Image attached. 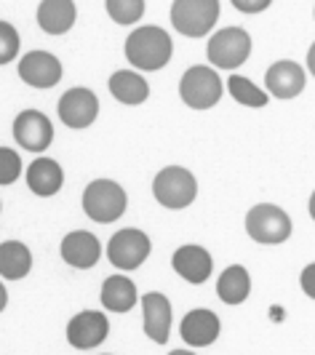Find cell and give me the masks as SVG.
<instances>
[{"mask_svg":"<svg viewBox=\"0 0 315 355\" xmlns=\"http://www.w3.org/2000/svg\"><path fill=\"white\" fill-rule=\"evenodd\" d=\"M206 56L219 70H238L251 56V35L244 27H222L209 37Z\"/></svg>","mask_w":315,"mask_h":355,"instance_id":"7","label":"cell"},{"mask_svg":"<svg viewBox=\"0 0 315 355\" xmlns=\"http://www.w3.org/2000/svg\"><path fill=\"white\" fill-rule=\"evenodd\" d=\"M0 209H3V206H0Z\"/></svg>","mask_w":315,"mask_h":355,"instance_id":"34","label":"cell"},{"mask_svg":"<svg viewBox=\"0 0 315 355\" xmlns=\"http://www.w3.org/2000/svg\"><path fill=\"white\" fill-rule=\"evenodd\" d=\"M228 91L230 96L238 102V105L244 107H254V110H259L270 102V96L264 94L257 83H251L246 75H230L228 78Z\"/></svg>","mask_w":315,"mask_h":355,"instance_id":"24","label":"cell"},{"mask_svg":"<svg viewBox=\"0 0 315 355\" xmlns=\"http://www.w3.org/2000/svg\"><path fill=\"white\" fill-rule=\"evenodd\" d=\"M128 206V198L118 182L112 179H94L83 190V211L96 225L118 222Z\"/></svg>","mask_w":315,"mask_h":355,"instance_id":"2","label":"cell"},{"mask_svg":"<svg viewBox=\"0 0 315 355\" xmlns=\"http://www.w3.org/2000/svg\"><path fill=\"white\" fill-rule=\"evenodd\" d=\"M142 326L155 345H166L171 334V302L160 291L142 294Z\"/></svg>","mask_w":315,"mask_h":355,"instance_id":"13","label":"cell"},{"mask_svg":"<svg viewBox=\"0 0 315 355\" xmlns=\"http://www.w3.org/2000/svg\"><path fill=\"white\" fill-rule=\"evenodd\" d=\"M216 294L230 307L244 304L248 300V294H251V275H248V270L244 265L225 267L219 281H216Z\"/></svg>","mask_w":315,"mask_h":355,"instance_id":"22","label":"cell"},{"mask_svg":"<svg viewBox=\"0 0 315 355\" xmlns=\"http://www.w3.org/2000/svg\"><path fill=\"white\" fill-rule=\"evenodd\" d=\"M14 139L30 153H46L53 142V125L40 110H22L14 118Z\"/></svg>","mask_w":315,"mask_h":355,"instance_id":"10","label":"cell"},{"mask_svg":"<svg viewBox=\"0 0 315 355\" xmlns=\"http://www.w3.org/2000/svg\"><path fill=\"white\" fill-rule=\"evenodd\" d=\"M6 304H8V291H6V286L0 284V313L6 310Z\"/></svg>","mask_w":315,"mask_h":355,"instance_id":"31","label":"cell"},{"mask_svg":"<svg viewBox=\"0 0 315 355\" xmlns=\"http://www.w3.org/2000/svg\"><path fill=\"white\" fill-rule=\"evenodd\" d=\"M153 196L163 209L182 211L198 198V179L185 166H166L153 179Z\"/></svg>","mask_w":315,"mask_h":355,"instance_id":"3","label":"cell"},{"mask_svg":"<svg viewBox=\"0 0 315 355\" xmlns=\"http://www.w3.org/2000/svg\"><path fill=\"white\" fill-rule=\"evenodd\" d=\"M222 78L214 67L206 64H193L182 72L179 78V99L190 110H211L222 99Z\"/></svg>","mask_w":315,"mask_h":355,"instance_id":"4","label":"cell"},{"mask_svg":"<svg viewBox=\"0 0 315 355\" xmlns=\"http://www.w3.org/2000/svg\"><path fill=\"white\" fill-rule=\"evenodd\" d=\"M307 211H310V216L315 219V193L310 196V203H307Z\"/></svg>","mask_w":315,"mask_h":355,"instance_id":"32","label":"cell"},{"mask_svg":"<svg viewBox=\"0 0 315 355\" xmlns=\"http://www.w3.org/2000/svg\"><path fill=\"white\" fill-rule=\"evenodd\" d=\"M78 17V8L72 0H43L37 3V24L49 35H65L70 33Z\"/></svg>","mask_w":315,"mask_h":355,"instance_id":"19","label":"cell"},{"mask_svg":"<svg viewBox=\"0 0 315 355\" xmlns=\"http://www.w3.org/2000/svg\"><path fill=\"white\" fill-rule=\"evenodd\" d=\"M33 270V254L22 241H3L0 243V278L22 281Z\"/></svg>","mask_w":315,"mask_h":355,"instance_id":"23","label":"cell"},{"mask_svg":"<svg viewBox=\"0 0 315 355\" xmlns=\"http://www.w3.org/2000/svg\"><path fill=\"white\" fill-rule=\"evenodd\" d=\"M126 59L142 72H155L163 70L169 62H171V53H174V43L171 35L155 27V24H144L137 27L131 35L126 37Z\"/></svg>","mask_w":315,"mask_h":355,"instance_id":"1","label":"cell"},{"mask_svg":"<svg viewBox=\"0 0 315 355\" xmlns=\"http://www.w3.org/2000/svg\"><path fill=\"white\" fill-rule=\"evenodd\" d=\"M19 78L33 89H53L62 80V62L51 51H30L19 59Z\"/></svg>","mask_w":315,"mask_h":355,"instance_id":"11","label":"cell"},{"mask_svg":"<svg viewBox=\"0 0 315 355\" xmlns=\"http://www.w3.org/2000/svg\"><path fill=\"white\" fill-rule=\"evenodd\" d=\"M216 0H176L171 3V24L179 35L206 37L219 19Z\"/></svg>","mask_w":315,"mask_h":355,"instance_id":"6","label":"cell"},{"mask_svg":"<svg viewBox=\"0 0 315 355\" xmlns=\"http://www.w3.org/2000/svg\"><path fill=\"white\" fill-rule=\"evenodd\" d=\"M150 251H153V243L147 232H142L139 227H126L110 238L107 259L112 262L115 270H137L147 262Z\"/></svg>","mask_w":315,"mask_h":355,"instance_id":"8","label":"cell"},{"mask_svg":"<svg viewBox=\"0 0 315 355\" xmlns=\"http://www.w3.org/2000/svg\"><path fill=\"white\" fill-rule=\"evenodd\" d=\"M22 177V158L11 147H0V184H14Z\"/></svg>","mask_w":315,"mask_h":355,"instance_id":"27","label":"cell"},{"mask_svg":"<svg viewBox=\"0 0 315 355\" xmlns=\"http://www.w3.org/2000/svg\"><path fill=\"white\" fill-rule=\"evenodd\" d=\"M299 281H302V291H305V294L313 300V297H315V265H313V262L302 270V278H299Z\"/></svg>","mask_w":315,"mask_h":355,"instance_id":"29","label":"cell"},{"mask_svg":"<svg viewBox=\"0 0 315 355\" xmlns=\"http://www.w3.org/2000/svg\"><path fill=\"white\" fill-rule=\"evenodd\" d=\"M59 254L75 270H91V267L102 259V243H99V238L94 232L72 230L62 238Z\"/></svg>","mask_w":315,"mask_h":355,"instance_id":"15","label":"cell"},{"mask_svg":"<svg viewBox=\"0 0 315 355\" xmlns=\"http://www.w3.org/2000/svg\"><path fill=\"white\" fill-rule=\"evenodd\" d=\"M56 112H59V121L67 128H78L80 131V128H88L99 118V99L86 86H75V89L62 94Z\"/></svg>","mask_w":315,"mask_h":355,"instance_id":"9","label":"cell"},{"mask_svg":"<svg viewBox=\"0 0 315 355\" xmlns=\"http://www.w3.org/2000/svg\"><path fill=\"white\" fill-rule=\"evenodd\" d=\"M19 53V33L11 21L0 19V67L14 62V56Z\"/></svg>","mask_w":315,"mask_h":355,"instance_id":"26","label":"cell"},{"mask_svg":"<svg viewBox=\"0 0 315 355\" xmlns=\"http://www.w3.org/2000/svg\"><path fill=\"white\" fill-rule=\"evenodd\" d=\"M65 171L53 158H35L27 166V187L37 198H51L62 190Z\"/></svg>","mask_w":315,"mask_h":355,"instance_id":"18","label":"cell"},{"mask_svg":"<svg viewBox=\"0 0 315 355\" xmlns=\"http://www.w3.org/2000/svg\"><path fill=\"white\" fill-rule=\"evenodd\" d=\"M171 267L176 270L179 278H185L187 284L201 286L211 278V270H214V259L203 246L198 243H187V246H179L171 257Z\"/></svg>","mask_w":315,"mask_h":355,"instance_id":"17","label":"cell"},{"mask_svg":"<svg viewBox=\"0 0 315 355\" xmlns=\"http://www.w3.org/2000/svg\"><path fill=\"white\" fill-rule=\"evenodd\" d=\"M169 355H195L193 350H174V353H169Z\"/></svg>","mask_w":315,"mask_h":355,"instance_id":"33","label":"cell"},{"mask_svg":"<svg viewBox=\"0 0 315 355\" xmlns=\"http://www.w3.org/2000/svg\"><path fill=\"white\" fill-rule=\"evenodd\" d=\"M305 83H307L305 70L291 59H280L264 72V86H267L264 94L275 96V99H297L305 91Z\"/></svg>","mask_w":315,"mask_h":355,"instance_id":"14","label":"cell"},{"mask_svg":"<svg viewBox=\"0 0 315 355\" xmlns=\"http://www.w3.org/2000/svg\"><path fill=\"white\" fill-rule=\"evenodd\" d=\"M232 6L244 14H262L270 8V0H232Z\"/></svg>","mask_w":315,"mask_h":355,"instance_id":"28","label":"cell"},{"mask_svg":"<svg viewBox=\"0 0 315 355\" xmlns=\"http://www.w3.org/2000/svg\"><path fill=\"white\" fill-rule=\"evenodd\" d=\"M307 70L315 75V43L310 46V49H307Z\"/></svg>","mask_w":315,"mask_h":355,"instance_id":"30","label":"cell"},{"mask_svg":"<svg viewBox=\"0 0 315 355\" xmlns=\"http://www.w3.org/2000/svg\"><path fill=\"white\" fill-rule=\"evenodd\" d=\"M110 94L121 102V105L137 107L144 105L150 96V83L147 78H142V72L134 70H118L110 78Z\"/></svg>","mask_w":315,"mask_h":355,"instance_id":"21","label":"cell"},{"mask_svg":"<svg viewBox=\"0 0 315 355\" xmlns=\"http://www.w3.org/2000/svg\"><path fill=\"white\" fill-rule=\"evenodd\" d=\"M110 334V320L99 310H83L67 323V342L75 350H94Z\"/></svg>","mask_w":315,"mask_h":355,"instance_id":"12","label":"cell"},{"mask_svg":"<svg viewBox=\"0 0 315 355\" xmlns=\"http://www.w3.org/2000/svg\"><path fill=\"white\" fill-rule=\"evenodd\" d=\"M291 216L275 203H257L246 214V232L254 243L262 246H278L291 238Z\"/></svg>","mask_w":315,"mask_h":355,"instance_id":"5","label":"cell"},{"mask_svg":"<svg viewBox=\"0 0 315 355\" xmlns=\"http://www.w3.org/2000/svg\"><path fill=\"white\" fill-rule=\"evenodd\" d=\"M99 297H102V304H105V310L110 313H128V310H134V304L139 302V294H137V284L128 278V275H110L105 278V284H102V291H99Z\"/></svg>","mask_w":315,"mask_h":355,"instance_id":"20","label":"cell"},{"mask_svg":"<svg viewBox=\"0 0 315 355\" xmlns=\"http://www.w3.org/2000/svg\"><path fill=\"white\" fill-rule=\"evenodd\" d=\"M105 8L115 24H137L147 11V3L144 0H107Z\"/></svg>","mask_w":315,"mask_h":355,"instance_id":"25","label":"cell"},{"mask_svg":"<svg viewBox=\"0 0 315 355\" xmlns=\"http://www.w3.org/2000/svg\"><path fill=\"white\" fill-rule=\"evenodd\" d=\"M219 331H222V320L214 310H206V307L190 310L179 326V334L190 347H209L219 339Z\"/></svg>","mask_w":315,"mask_h":355,"instance_id":"16","label":"cell"}]
</instances>
